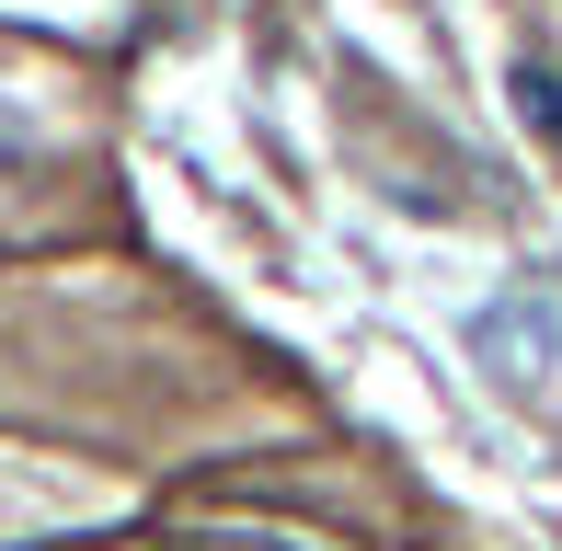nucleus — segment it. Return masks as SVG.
I'll use <instances>...</instances> for the list:
<instances>
[{
  "label": "nucleus",
  "mask_w": 562,
  "mask_h": 551,
  "mask_svg": "<svg viewBox=\"0 0 562 551\" xmlns=\"http://www.w3.org/2000/svg\"><path fill=\"white\" fill-rule=\"evenodd\" d=\"M471 357L494 368L505 391H540L551 368H562V322H551V299H494V311H471Z\"/></svg>",
  "instance_id": "1"
},
{
  "label": "nucleus",
  "mask_w": 562,
  "mask_h": 551,
  "mask_svg": "<svg viewBox=\"0 0 562 551\" xmlns=\"http://www.w3.org/2000/svg\"><path fill=\"white\" fill-rule=\"evenodd\" d=\"M517 127L540 138V161H562V69H540V58H517Z\"/></svg>",
  "instance_id": "2"
},
{
  "label": "nucleus",
  "mask_w": 562,
  "mask_h": 551,
  "mask_svg": "<svg viewBox=\"0 0 562 551\" xmlns=\"http://www.w3.org/2000/svg\"><path fill=\"white\" fill-rule=\"evenodd\" d=\"M172 551H322V540H299V529H229V517H207V529H184Z\"/></svg>",
  "instance_id": "3"
}]
</instances>
